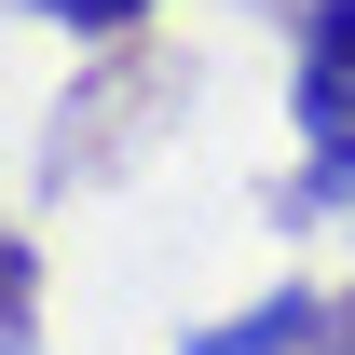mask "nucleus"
I'll list each match as a JSON object with an SVG mask.
<instances>
[{
  "label": "nucleus",
  "mask_w": 355,
  "mask_h": 355,
  "mask_svg": "<svg viewBox=\"0 0 355 355\" xmlns=\"http://www.w3.org/2000/svg\"><path fill=\"white\" fill-rule=\"evenodd\" d=\"M301 150L314 164L287 178V219H328V205H355V0H314L301 14Z\"/></svg>",
  "instance_id": "nucleus-1"
},
{
  "label": "nucleus",
  "mask_w": 355,
  "mask_h": 355,
  "mask_svg": "<svg viewBox=\"0 0 355 355\" xmlns=\"http://www.w3.org/2000/svg\"><path fill=\"white\" fill-rule=\"evenodd\" d=\"M342 328V301H314V287H260L246 314H219L205 342H178V355H314Z\"/></svg>",
  "instance_id": "nucleus-2"
},
{
  "label": "nucleus",
  "mask_w": 355,
  "mask_h": 355,
  "mask_svg": "<svg viewBox=\"0 0 355 355\" xmlns=\"http://www.w3.org/2000/svg\"><path fill=\"white\" fill-rule=\"evenodd\" d=\"M42 28H69V42H137L150 28V0H28Z\"/></svg>",
  "instance_id": "nucleus-3"
},
{
  "label": "nucleus",
  "mask_w": 355,
  "mask_h": 355,
  "mask_svg": "<svg viewBox=\"0 0 355 355\" xmlns=\"http://www.w3.org/2000/svg\"><path fill=\"white\" fill-rule=\"evenodd\" d=\"M28 301H42V260L28 232H0V355H28Z\"/></svg>",
  "instance_id": "nucleus-4"
},
{
  "label": "nucleus",
  "mask_w": 355,
  "mask_h": 355,
  "mask_svg": "<svg viewBox=\"0 0 355 355\" xmlns=\"http://www.w3.org/2000/svg\"><path fill=\"white\" fill-rule=\"evenodd\" d=\"M314 355H355V301H342V328H328V342H314Z\"/></svg>",
  "instance_id": "nucleus-5"
}]
</instances>
